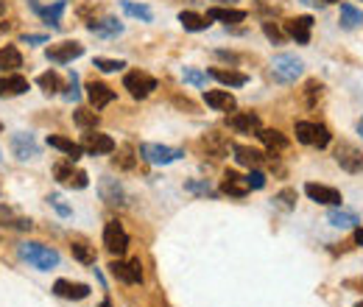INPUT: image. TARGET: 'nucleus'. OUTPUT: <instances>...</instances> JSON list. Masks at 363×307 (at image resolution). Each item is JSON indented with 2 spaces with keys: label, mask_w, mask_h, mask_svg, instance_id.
I'll list each match as a JSON object with an SVG mask.
<instances>
[{
  "label": "nucleus",
  "mask_w": 363,
  "mask_h": 307,
  "mask_svg": "<svg viewBox=\"0 0 363 307\" xmlns=\"http://www.w3.org/2000/svg\"><path fill=\"white\" fill-rule=\"evenodd\" d=\"M20 257H23L26 263H31L34 268H39V271H50V268H56L59 260H62L56 249L42 246V243H20Z\"/></svg>",
  "instance_id": "1"
},
{
  "label": "nucleus",
  "mask_w": 363,
  "mask_h": 307,
  "mask_svg": "<svg viewBox=\"0 0 363 307\" xmlns=\"http://www.w3.org/2000/svg\"><path fill=\"white\" fill-rule=\"evenodd\" d=\"M302 70H305V64H302V59H297L294 53H279V56H274V62H271V73H274V79H277L279 84H294L299 75H302Z\"/></svg>",
  "instance_id": "2"
},
{
  "label": "nucleus",
  "mask_w": 363,
  "mask_h": 307,
  "mask_svg": "<svg viewBox=\"0 0 363 307\" xmlns=\"http://www.w3.org/2000/svg\"><path fill=\"white\" fill-rule=\"evenodd\" d=\"M140 157L151 165H171L176 160L185 157L182 148H171V145H160V142H142L140 145Z\"/></svg>",
  "instance_id": "3"
},
{
  "label": "nucleus",
  "mask_w": 363,
  "mask_h": 307,
  "mask_svg": "<svg viewBox=\"0 0 363 307\" xmlns=\"http://www.w3.org/2000/svg\"><path fill=\"white\" fill-rule=\"evenodd\" d=\"M123 90H129L131 98H149L157 90V79L145 70H129L123 75Z\"/></svg>",
  "instance_id": "4"
},
{
  "label": "nucleus",
  "mask_w": 363,
  "mask_h": 307,
  "mask_svg": "<svg viewBox=\"0 0 363 307\" xmlns=\"http://www.w3.org/2000/svg\"><path fill=\"white\" fill-rule=\"evenodd\" d=\"M297 140L299 142H305V145H313V148H327L330 145V131H327V126H322V123H308V120H299L297 123Z\"/></svg>",
  "instance_id": "5"
},
{
  "label": "nucleus",
  "mask_w": 363,
  "mask_h": 307,
  "mask_svg": "<svg viewBox=\"0 0 363 307\" xmlns=\"http://www.w3.org/2000/svg\"><path fill=\"white\" fill-rule=\"evenodd\" d=\"M53 176L64 185V187H73V190H84L90 185V176L79 168H73V162H56L53 165Z\"/></svg>",
  "instance_id": "6"
},
{
  "label": "nucleus",
  "mask_w": 363,
  "mask_h": 307,
  "mask_svg": "<svg viewBox=\"0 0 363 307\" xmlns=\"http://www.w3.org/2000/svg\"><path fill=\"white\" fill-rule=\"evenodd\" d=\"M104 246H106L109 254H118V257L129 249V235H126V229H123L120 221H109L104 226Z\"/></svg>",
  "instance_id": "7"
},
{
  "label": "nucleus",
  "mask_w": 363,
  "mask_h": 307,
  "mask_svg": "<svg viewBox=\"0 0 363 307\" xmlns=\"http://www.w3.org/2000/svg\"><path fill=\"white\" fill-rule=\"evenodd\" d=\"M335 162H338L346 174H360V171H363V151L355 148L352 142H338V148H335Z\"/></svg>",
  "instance_id": "8"
},
{
  "label": "nucleus",
  "mask_w": 363,
  "mask_h": 307,
  "mask_svg": "<svg viewBox=\"0 0 363 307\" xmlns=\"http://www.w3.org/2000/svg\"><path fill=\"white\" fill-rule=\"evenodd\" d=\"M45 56H48L50 62H56V64H70L73 59L84 56V45H82V42H73V39H67V42L50 45V48L45 50Z\"/></svg>",
  "instance_id": "9"
},
{
  "label": "nucleus",
  "mask_w": 363,
  "mask_h": 307,
  "mask_svg": "<svg viewBox=\"0 0 363 307\" xmlns=\"http://www.w3.org/2000/svg\"><path fill=\"white\" fill-rule=\"evenodd\" d=\"M82 148L84 154H90V157H101V154H112L115 151V140L109 134H101V131H87L82 137Z\"/></svg>",
  "instance_id": "10"
},
{
  "label": "nucleus",
  "mask_w": 363,
  "mask_h": 307,
  "mask_svg": "<svg viewBox=\"0 0 363 307\" xmlns=\"http://www.w3.org/2000/svg\"><path fill=\"white\" fill-rule=\"evenodd\" d=\"M109 271H112L115 279H120V282H126V285L142 282V266H140V260H129V263L112 260V263H109Z\"/></svg>",
  "instance_id": "11"
},
{
  "label": "nucleus",
  "mask_w": 363,
  "mask_h": 307,
  "mask_svg": "<svg viewBox=\"0 0 363 307\" xmlns=\"http://www.w3.org/2000/svg\"><path fill=\"white\" fill-rule=\"evenodd\" d=\"M12 151H15V157L17 160H34V157H39V142H37V137L34 134H26V131H20V134H15L12 137Z\"/></svg>",
  "instance_id": "12"
},
{
  "label": "nucleus",
  "mask_w": 363,
  "mask_h": 307,
  "mask_svg": "<svg viewBox=\"0 0 363 307\" xmlns=\"http://www.w3.org/2000/svg\"><path fill=\"white\" fill-rule=\"evenodd\" d=\"M285 34L290 39H297L299 45H308L310 42V34H313V17L310 15H302V17H294L285 23Z\"/></svg>",
  "instance_id": "13"
},
{
  "label": "nucleus",
  "mask_w": 363,
  "mask_h": 307,
  "mask_svg": "<svg viewBox=\"0 0 363 307\" xmlns=\"http://www.w3.org/2000/svg\"><path fill=\"white\" fill-rule=\"evenodd\" d=\"M305 193H308V198L310 201H316V204H327V207H338L344 198H341V193L335 190V187H327V185H316V182H308L305 185Z\"/></svg>",
  "instance_id": "14"
},
{
  "label": "nucleus",
  "mask_w": 363,
  "mask_h": 307,
  "mask_svg": "<svg viewBox=\"0 0 363 307\" xmlns=\"http://www.w3.org/2000/svg\"><path fill=\"white\" fill-rule=\"evenodd\" d=\"M53 293L59 299H70V301H82L90 296V285L84 282H70V279H56L53 282Z\"/></svg>",
  "instance_id": "15"
},
{
  "label": "nucleus",
  "mask_w": 363,
  "mask_h": 307,
  "mask_svg": "<svg viewBox=\"0 0 363 307\" xmlns=\"http://www.w3.org/2000/svg\"><path fill=\"white\" fill-rule=\"evenodd\" d=\"M204 104L210 109H215V112H232L238 106V101H235V95L230 90H207L204 93Z\"/></svg>",
  "instance_id": "16"
},
{
  "label": "nucleus",
  "mask_w": 363,
  "mask_h": 307,
  "mask_svg": "<svg viewBox=\"0 0 363 307\" xmlns=\"http://www.w3.org/2000/svg\"><path fill=\"white\" fill-rule=\"evenodd\" d=\"M249 190H252V187H249V179H246V176H241L238 171H227V174H224V179H221V193H227V196H232V198H243Z\"/></svg>",
  "instance_id": "17"
},
{
  "label": "nucleus",
  "mask_w": 363,
  "mask_h": 307,
  "mask_svg": "<svg viewBox=\"0 0 363 307\" xmlns=\"http://www.w3.org/2000/svg\"><path fill=\"white\" fill-rule=\"evenodd\" d=\"M48 145H50V148H56V151H62L70 162H76V160H82V157H84L82 142H73V140L59 137V134H48Z\"/></svg>",
  "instance_id": "18"
},
{
  "label": "nucleus",
  "mask_w": 363,
  "mask_h": 307,
  "mask_svg": "<svg viewBox=\"0 0 363 307\" xmlns=\"http://www.w3.org/2000/svg\"><path fill=\"white\" fill-rule=\"evenodd\" d=\"M87 98H90V104L95 109H104V106H109L115 101V90L109 84H104V82H90L87 84Z\"/></svg>",
  "instance_id": "19"
},
{
  "label": "nucleus",
  "mask_w": 363,
  "mask_h": 307,
  "mask_svg": "<svg viewBox=\"0 0 363 307\" xmlns=\"http://www.w3.org/2000/svg\"><path fill=\"white\" fill-rule=\"evenodd\" d=\"M28 93V79L20 73H12V75H3L0 79V98H15V95H23Z\"/></svg>",
  "instance_id": "20"
},
{
  "label": "nucleus",
  "mask_w": 363,
  "mask_h": 307,
  "mask_svg": "<svg viewBox=\"0 0 363 307\" xmlns=\"http://www.w3.org/2000/svg\"><path fill=\"white\" fill-rule=\"evenodd\" d=\"M327 223H330V226H335V229H357L360 218H357V212H352V210L333 207V210L327 212Z\"/></svg>",
  "instance_id": "21"
},
{
  "label": "nucleus",
  "mask_w": 363,
  "mask_h": 307,
  "mask_svg": "<svg viewBox=\"0 0 363 307\" xmlns=\"http://www.w3.org/2000/svg\"><path fill=\"white\" fill-rule=\"evenodd\" d=\"M230 129L241 131V134H257L260 131V118L254 112H238L230 118Z\"/></svg>",
  "instance_id": "22"
},
{
  "label": "nucleus",
  "mask_w": 363,
  "mask_h": 307,
  "mask_svg": "<svg viewBox=\"0 0 363 307\" xmlns=\"http://www.w3.org/2000/svg\"><path fill=\"white\" fill-rule=\"evenodd\" d=\"M98 193H101V198H104L106 204H126V193H123V187L118 185V179L104 176V179L98 182Z\"/></svg>",
  "instance_id": "23"
},
{
  "label": "nucleus",
  "mask_w": 363,
  "mask_h": 307,
  "mask_svg": "<svg viewBox=\"0 0 363 307\" xmlns=\"http://www.w3.org/2000/svg\"><path fill=\"white\" fill-rule=\"evenodd\" d=\"M232 154H235V160L238 165H246V168H260V162L266 160V154L257 151V148H249V145H232Z\"/></svg>",
  "instance_id": "24"
},
{
  "label": "nucleus",
  "mask_w": 363,
  "mask_h": 307,
  "mask_svg": "<svg viewBox=\"0 0 363 307\" xmlns=\"http://www.w3.org/2000/svg\"><path fill=\"white\" fill-rule=\"evenodd\" d=\"M210 75L215 82H221L224 87H243L249 82V75L246 73H238V70H224V67H212Z\"/></svg>",
  "instance_id": "25"
},
{
  "label": "nucleus",
  "mask_w": 363,
  "mask_h": 307,
  "mask_svg": "<svg viewBox=\"0 0 363 307\" xmlns=\"http://www.w3.org/2000/svg\"><path fill=\"white\" fill-rule=\"evenodd\" d=\"M95 37H104V39H112V37H118V34H123V23H118L115 17H104V20H93L90 26H87Z\"/></svg>",
  "instance_id": "26"
},
{
  "label": "nucleus",
  "mask_w": 363,
  "mask_h": 307,
  "mask_svg": "<svg viewBox=\"0 0 363 307\" xmlns=\"http://www.w3.org/2000/svg\"><path fill=\"white\" fill-rule=\"evenodd\" d=\"M210 20H218V23H227V26H235V23H243L246 20V12L243 9H224V6H212L207 12Z\"/></svg>",
  "instance_id": "27"
},
{
  "label": "nucleus",
  "mask_w": 363,
  "mask_h": 307,
  "mask_svg": "<svg viewBox=\"0 0 363 307\" xmlns=\"http://www.w3.org/2000/svg\"><path fill=\"white\" fill-rule=\"evenodd\" d=\"M64 0H56L53 6H39V3H31V9L45 20V23H50V26H59L62 23V15H64Z\"/></svg>",
  "instance_id": "28"
},
{
  "label": "nucleus",
  "mask_w": 363,
  "mask_h": 307,
  "mask_svg": "<svg viewBox=\"0 0 363 307\" xmlns=\"http://www.w3.org/2000/svg\"><path fill=\"white\" fill-rule=\"evenodd\" d=\"M17 67H23V56L15 45H3L0 48V70L3 73H15Z\"/></svg>",
  "instance_id": "29"
},
{
  "label": "nucleus",
  "mask_w": 363,
  "mask_h": 307,
  "mask_svg": "<svg viewBox=\"0 0 363 307\" xmlns=\"http://www.w3.org/2000/svg\"><path fill=\"white\" fill-rule=\"evenodd\" d=\"M120 9H123V15H129V17H134V20H142V23H151V20H154V12H151L149 6H142V3H131V0H123Z\"/></svg>",
  "instance_id": "30"
},
{
  "label": "nucleus",
  "mask_w": 363,
  "mask_h": 307,
  "mask_svg": "<svg viewBox=\"0 0 363 307\" xmlns=\"http://www.w3.org/2000/svg\"><path fill=\"white\" fill-rule=\"evenodd\" d=\"M179 23L185 26V31H207L210 28V17H201L196 12H182Z\"/></svg>",
  "instance_id": "31"
},
{
  "label": "nucleus",
  "mask_w": 363,
  "mask_h": 307,
  "mask_svg": "<svg viewBox=\"0 0 363 307\" xmlns=\"http://www.w3.org/2000/svg\"><path fill=\"white\" fill-rule=\"evenodd\" d=\"M73 123H76L79 129H84V131H93V129H98V115L93 112V109H76L73 112Z\"/></svg>",
  "instance_id": "32"
},
{
  "label": "nucleus",
  "mask_w": 363,
  "mask_h": 307,
  "mask_svg": "<svg viewBox=\"0 0 363 307\" xmlns=\"http://www.w3.org/2000/svg\"><path fill=\"white\" fill-rule=\"evenodd\" d=\"M257 137H260L268 148H274V151H282V148L288 145V137H285L282 131H277V129H260Z\"/></svg>",
  "instance_id": "33"
},
{
  "label": "nucleus",
  "mask_w": 363,
  "mask_h": 307,
  "mask_svg": "<svg viewBox=\"0 0 363 307\" xmlns=\"http://www.w3.org/2000/svg\"><path fill=\"white\" fill-rule=\"evenodd\" d=\"M37 84H39V90L48 93V95H56V93L62 90V79H59V73H53V70L42 73L39 79H37Z\"/></svg>",
  "instance_id": "34"
},
{
  "label": "nucleus",
  "mask_w": 363,
  "mask_h": 307,
  "mask_svg": "<svg viewBox=\"0 0 363 307\" xmlns=\"http://www.w3.org/2000/svg\"><path fill=\"white\" fill-rule=\"evenodd\" d=\"M274 207H277V210H282V212H290V210L297 207V190H294V187L279 190V193L274 196Z\"/></svg>",
  "instance_id": "35"
},
{
  "label": "nucleus",
  "mask_w": 363,
  "mask_h": 307,
  "mask_svg": "<svg viewBox=\"0 0 363 307\" xmlns=\"http://www.w3.org/2000/svg\"><path fill=\"white\" fill-rule=\"evenodd\" d=\"M363 23V12H357L355 6H349V3H341V26L344 28H357Z\"/></svg>",
  "instance_id": "36"
},
{
  "label": "nucleus",
  "mask_w": 363,
  "mask_h": 307,
  "mask_svg": "<svg viewBox=\"0 0 363 307\" xmlns=\"http://www.w3.org/2000/svg\"><path fill=\"white\" fill-rule=\"evenodd\" d=\"M73 257H76L79 263H84V266H95V252L84 243V241H73Z\"/></svg>",
  "instance_id": "37"
},
{
  "label": "nucleus",
  "mask_w": 363,
  "mask_h": 307,
  "mask_svg": "<svg viewBox=\"0 0 363 307\" xmlns=\"http://www.w3.org/2000/svg\"><path fill=\"white\" fill-rule=\"evenodd\" d=\"M93 67H98L101 73H115V70H123L126 62H123V59H104V56H95Z\"/></svg>",
  "instance_id": "38"
},
{
  "label": "nucleus",
  "mask_w": 363,
  "mask_h": 307,
  "mask_svg": "<svg viewBox=\"0 0 363 307\" xmlns=\"http://www.w3.org/2000/svg\"><path fill=\"white\" fill-rule=\"evenodd\" d=\"M182 79H185V84H193V87H204L207 75H204L201 70H196V67H185V70H182Z\"/></svg>",
  "instance_id": "39"
},
{
  "label": "nucleus",
  "mask_w": 363,
  "mask_h": 307,
  "mask_svg": "<svg viewBox=\"0 0 363 307\" xmlns=\"http://www.w3.org/2000/svg\"><path fill=\"white\" fill-rule=\"evenodd\" d=\"M131 154H134L131 145H123V148H120V157H115V165H118V168H126V171L134 168V157H131Z\"/></svg>",
  "instance_id": "40"
},
{
  "label": "nucleus",
  "mask_w": 363,
  "mask_h": 307,
  "mask_svg": "<svg viewBox=\"0 0 363 307\" xmlns=\"http://www.w3.org/2000/svg\"><path fill=\"white\" fill-rule=\"evenodd\" d=\"M82 98V90H79V75L76 73H70V87L64 93V101H79Z\"/></svg>",
  "instance_id": "41"
},
{
  "label": "nucleus",
  "mask_w": 363,
  "mask_h": 307,
  "mask_svg": "<svg viewBox=\"0 0 363 307\" xmlns=\"http://www.w3.org/2000/svg\"><path fill=\"white\" fill-rule=\"evenodd\" d=\"M48 201H50V207H53V210H56V212H59L62 218H70V215H73V210H70V207L64 204V198H62L59 193H53V196H50Z\"/></svg>",
  "instance_id": "42"
},
{
  "label": "nucleus",
  "mask_w": 363,
  "mask_h": 307,
  "mask_svg": "<svg viewBox=\"0 0 363 307\" xmlns=\"http://www.w3.org/2000/svg\"><path fill=\"white\" fill-rule=\"evenodd\" d=\"M246 179H249V187H252V190H263V187H266V174L257 171V168H252Z\"/></svg>",
  "instance_id": "43"
},
{
  "label": "nucleus",
  "mask_w": 363,
  "mask_h": 307,
  "mask_svg": "<svg viewBox=\"0 0 363 307\" xmlns=\"http://www.w3.org/2000/svg\"><path fill=\"white\" fill-rule=\"evenodd\" d=\"M263 31H266V37H268V39H271V42H277V45H279V42H282V39H285V34H282V31H279V28H274V26H271V23H263Z\"/></svg>",
  "instance_id": "44"
},
{
  "label": "nucleus",
  "mask_w": 363,
  "mask_h": 307,
  "mask_svg": "<svg viewBox=\"0 0 363 307\" xmlns=\"http://www.w3.org/2000/svg\"><path fill=\"white\" fill-rule=\"evenodd\" d=\"M185 187L193 190V193H201V196H212V187H210L207 182H187Z\"/></svg>",
  "instance_id": "45"
},
{
  "label": "nucleus",
  "mask_w": 363,
  "mask_h": 307,
  "mask_svg": "<svg viewBox=\"0 0 363 307\" xmlns=\"http://www.w3.org/2000/svg\"><path fill=\"white\" fill-rule=\"evenodd\" d=\"M23 42L26 45H42V42H48V37H42V34H26Z\"/></svg>",
  "instance_id": "46"
},
{
  "label": "nucleus",
  "mask_w": 363,
  "mask_h": 307,
  "mask_svg": "<svg viewBox=\"0 0 363 307\" xmlns=\"http://www.w3.org/2000/svg\"><path fill=\"white\" fill-rule=\"evenodd\" d=\"M3 15H6V0H0V34L9 31V23H3Z\"/></svg>",
  "instance_id": "47"
},
{
  "label": "nucleus",
  "mask_w": 363,
  "mask_h": 307,
  "mask_svg": "<svg viewBox=\"0 0 363 307\" xmlns=\"http://www.w3.org/2000/svg\"><path fill=\"white\" fill-rule=\"evenodd\" d=\"M355 243L363 246V229H355Z\"/></svg>",
  "instance_id": "48"
},
{
  "label": "nucleus",
  "mask_w": 363,
  "mask_h": 307,
  "mask_svg": "<svg viewBox=\"0 0 363 307\" xmlns=\"http://www.w3.org/2000/svg\"><path fill=\"white\" fill-rule=\"evenodd\" d=\"M357 134H360V137H363V118H360V120H357Z\"/></svg>",
  "instance_id": "49"
},
{
  "label": "nucleus",
  "mask_w": 363,
  "mask_h": 307,
  "mask_svg": "<svg viewBox=\"0 0 363 307\" xmlns=\"http://www.w3.org/2000/svg\"><path fill=\"white\" fill-rule=\"evenodd\" d=\"M98 307H112V304H109V301H106V299H104V301H101V304H98Z\"/></svg>",
  "instance_id": "50"
},
{
  "label": "nucleus",
  "mask_w": 363,
  "mask_h": 307,
  "mask_svg": "<svg viewBox=\"0 0 363 307\" xmlns=\"http://www.w3.org/2000/svg\"><path fill=\"white\" fill-rule=\"evenodd\" d=\"M322 3H338V0H322Z\"/></svg>",
  "instance_id": "51"
},
{
  "label": "nucleus",
  "mask_w": 363,
  "mask_h": 307,
  "mask_svg": "<svg viewBox=\"0 0 363 307\" xmlns=\"http://www.w3.org/2000/svg\"><path fill=\"white\" fill-rule=\"evenodd\" d=\"M355 307H363V301H357V304H355Z\"/></svg>",
  "instance_id": "52"
},
{
  "label": "nucleus",
  "mask_w": 363,
  "mask_h": 307,
  "mask_svg": "<svg viewBox=\"0 0 363 307\" xmlns=\"http://www.w3.org/2000/svg\"><path fill=\"white\" fill-rule=\"evenodd\" d=\"M0 134H3V123H0Z\"/></svg>",
  "instance_id": "53"
}]
</instances>
